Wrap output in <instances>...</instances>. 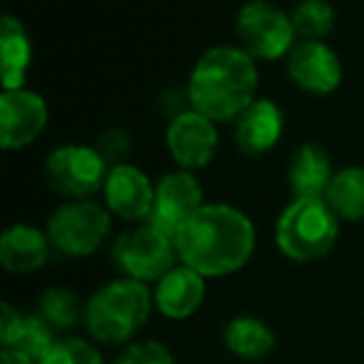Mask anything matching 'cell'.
<instances>
[{
    "label": "cell",
    "instance_id": "9a60e30c",
    "mask_svg": "<svg viewBox=\"0 0 364 364\" xmlns=\"http://www.w3.org/2000/svg\"><path fill=\"white\" fill-rule=\"evenodd\" d=\"M155 309L167 319H188L205 302V277L188 264H175L152 292Z\"/></svg>",
    "mask_w": 364,
    "mask_h": 364
},
{
    "label": "cell",
    "instance_id": "d4e9b609",
    "mask_svg": "<svg viewBox=\"0 0 364 364\" xmlns=\"http://www.w3.org/2000/svg\"><path fill=\"white\" fill-rule=\"evenodd\" d=\"M112 364H175L170 349L162 342H132L112 359Z\"/></svg>",
    "mask_w": 364,
    "mask_h": 364
},
{
    "label": "cell",
    "instance_id": "484cf974",
    "mask_svg": "<svg viewBox=\"0 0 364 364\" xmlns=\"http://www.w3.org/2000/svg\"><path fill=\"white\" fill-rule=\"evenodd\" d=\"M23 317H26V314L18 312L13 304H8V302L3 304V317H0V344H3V347L11 342V337L16 334V329L21 327Z\"/></svg>",
    "mask_w": 364,
    "mask_h": 364
},
{
    "label": "cell",
    "instance_id": "ffe728a7",
    "mask_svg": "<svg viewBox=\"0 0 364 364\" xmlns=\"http://www.w3.org/2000/svg\"><path fill=\"white\" fill-rule=\"evenodd\" d=\"M324 203L347 223L364 220V167H344L334 172Z\"/></svg>",
    "mask_w": 364,
    "mask_h": 364
},
{
    "label": "cell",
    "instance_id": "5b68a950",
    "mask_svg": "<svg viewBox=\"0 0 364 364\" xmlns=\"http://www.w3.org/2000/svg\"><path fill=\"white\" fill-rule=\"evenodd\" d=\"M237 38L240 48L255 60H277L289 55L297 46L292 18L282 8L272 6L267 0H250L237 13Z\"/></svg>",
    "mask_w": 364,
    "mask_h": 364
},
{
    "label": "cell",
    "instance_id": "2e32d148",
    "mask_svg": "<svg viewBox=\"0 0 364 364\" xmlns=\"http://www.w3.org/2000/svg\"><path fill=\"white\" fill-rule=\"evenodd\" d=\"M334 177L327 150L314 142L297 147L289 162V193L294 200H324Z\"/></svg>",
    "mask_w": 364,
    "mask_h": 364
},
{
    "label": "cell",
    "instance_id": "ba28073f",
    "mask_svg": "<svg viewBox=\"0 0 364 364\" xmlns=\"http://www.w3.org/2000/svg\"><path fill=\"white\" fill-rule=\"evenodd\" d=\"M110 175L105 155L90 145H63L48 155L46 177L58 195L70 200H87L105 188Z\"/></svg>",
    "mask_w": 364,
    "mask_h": 364
},
{
    "label": "cell",
    "instance_id": "9c48e42d",
    "mask_svg": "<svg viewBox=\"0 0 364 364\" xmlns=\"http://www.w3.org/2000/svg\"><path fill=\"white\" fill-rule=\"evenodd\" d=\"M203 185L190 170L167 172L155 185V205L147 218V225L162 235L177 240L182 228L203 208Z\"/></svg>",
    "mask_w": 364,
    "mask_h": 364
},
{
    "label": "cell",
    "instance_id": "44dd1931",
    "mask_svg": "<svg viewBox=\"0 0 364 364\" xmlns=\"http://www.w3.org/2000/svg\"><path fill=\"white\" fill-rule=\"evenodd\" d=\"M289 18L299 41H324L334 31V8L327 0H302Z\"/></svg>",
    "mask_w": 364,
    "mask_h": 364
},
{
    "label": "cell",
    "instance_id": "52a82bcc",
    "mask_svg": "<svg viewBox=\"0 0 364 364\" xmlns=\"http://www.w3.org/2000/svg\"><path fill=\"white\" fill-rule=\"evenodd\" d=\"M110 232V213L92 200H68L48 220V237L68 257H87Z\"/></svg>",
    "mask_w": 364,
    "mask_h": 364
},
{
    "label": "cell",
    "instance_id": "5bb4252c",
    "mask_svg": "<svg viewBox=\"0 0 364 364\" xmlns=\"http://www.w3.org/2000/svg\"><path fill=\"white\" fill-rule=\"evenodd\" d=\"M282 130L284 117L277 102L267 100V97H255L235 117V145L247 157L264 155L279 142Z\"/></svg>",
    "mask_w": 364,
    "mask_h": 364
},
{
    "label": "cell",
    "instance_id": "d6986e66",
    "mask_svg": "<svg viewBox=\"0 0 364 364\" xmlns=\"http://www.w3.org/2000/svg\"><path fill=\"white\" fill-rule=\"evenodd\" d=\"M225 347L235 354V357L245 359V362H257V359H264L277 344V337L274 332L257 317H250V314H242V317H235L228 322L225 327Z\"/></svg>",
    "mask_w": 364,
    "mask_h": 364
},
{
    "label": "cell",
    "instance_id": "30bf717a",
    "mask_svg": "<svg viewBox=\"0 0 364 364\" xmlns=\"http://www.w3.org/2000/svg\"><path fill=\"white\" fill-rule=\"evenodd\" d=\"M218 127L198 110L177 112L167 125V150L182 170H200L218 155Z\"/></svg>",
    "mask_w": 364,
    "mask_h": 364
},
{
    "label": "cell",
    "instance_id": "4316f807",
    "mask_svg": "<svg viewBox=\"0 0 364 364\" xmlns=\"http://www.w3.org/2000/svg\"><path fill=\"white\" fill-rule=\"evenodd\" d=\"M0 364H41L38 359L28 357L26 352H18V349L3 347V354H0Z\"/></svg>",
    "mask_w": 364,
    "mask_h": 364
},
{
    "label": "cell",
    "instance_id": "3957f363",
    "mask_svg": "<svg viewBox=\"0 0 364 364\" xmlns=\"http://www.w3.org/2000/svg\"><path fill=\"white\" fill-rule=\"evenodd\" d=\"M152 307V292L145 282L122 277L100 287L85 304V327L95 342L125 344L147 322Z\"/></svg>",
    "mask_w": 364,
    "mask_h": 364
},
{
    "label": "cell",
    "instance_id": "4fadbf2b",
    "mask_svg": "<svg viewBox=\"0 0 364 364\" xmlns=\"http://www.w3.org/2000/svg\"><path fill=\"white\" fill-rule=\"evenodd\" d=\"M110 213L130 223H147L155 205V185L135 165H115L102 188Z\"/></svg>",
    "mask_w": 364,
    "mask_h": 364
},
{
    "label": "cell",
    "instance_id": "7402d4cb",
    "mask_svg": "<svg viewBox=\"0 0 364 364\" xmlns=\"http://www.w3.org/2000/svg\"><path fill=\"white\" fill-rule=\"evenodd\" d=\"M41 317L55 329H73L80 317H85V309L80 307L75 292L65 287H50L41 297Z\"/></svg>",
    "mask_w": 364,
    "mask_h": 364
},
{
    "label": "cell",
    "instance_id": "6da1fadb",
    "mask_svg": "<svg viewBox=\"0 0 364 364\" xmlns=\"http://www.w3.org/2000/svg\"><path fill=\"white\" fill-rule=\"evenodd\" d=\"M180 262L205 279L242 269L255 252V225L232 205H203L175 240Z\"/></svg>",
    "mask_w": 364,
    "mask_h": 364
},
{
    "label": "cell",
    "instance_id": "7a4b0ae2",
    "mask_svg": "<svg viewBox=\"0 0 364 364\" xmlns=\"http://www.w3.org/2000/svg\"><path fill=\"white\" fill-rule=\"evenodd\" d=\"M242 48L220 46L208 50L188 80V102L213 122H235V117L257 97V65Z\"/></svg>",
    "mask_w": 364,
    "mask_h": 364
},
{
    "label": "cell",
    "instance_id": "8fae6325",
    "mask_svg": "<svg viewBox=\"0 0 364 364\" xmlns=\"http://www.w3.org/2000/svg\"><path fill=\"white\" fill-rule=\"evenodd\" d=\"M48 125V105L33 90H3L0 95V145L21 150L31 145Z\"/></svg>",
    "mask_w": 364,
    "mask_h": 364
},
{
    "label": "cell",
    "instance_id": "ac0fdd59",
    "mask_svg": "<svg viewBox=\"0 0 364 364\" xmlns=\"http://www.w3.org/2000/svg\"><path fill=\"white\" fill-rule=\"evenodd\" d=\"M33 48L26 36V28L18 18H3L0 31V80L3 90H21L26 82V73L31 65Z\"/></svg>",
    "mask_w": 364,
    "mask_h": 364
},
{
    "label": "cell",
    "instance_id": "603a6c76",
    "mask_svg": "<svg viewBox=\"0 0 364 364\" xmlns=\"http://www.w3.org/2000/svg\"><path fill=\"white\" fill-rule=\"evenodd\" d=\"M55 342H58L55 327H50L41 314H36V317H23L21 327L16 329V334H13L6 347L26 352L28 357L41 362V359L55 347Z\"/></svg>",
    "mask_w": 364,
    "mask_h": 364
},
{
    "label": "cell",
    "instance_id": "e0dca14e",
    "mask_svg": "<svg viewBox=\"0 0 364 364\" xmlns=\"http://www.w3.org/2000/svg\"><path fill=\"white\" fill-rule=\"evenodd\" d=\"M50 237L33 225H13L0 237V262L13 274L38 272L48 262Z\"/></svg>",
    "mask_w": 364,
    "mask_h": 364
},
{
    "label": "cell",
    "instance_id": "277c9868",
    "mask_svg": "<svg viewBox=\"0 0 364 364\" xmlns=\"http://www.w3.org/2000/svg\"><path fill=\"white\" fill-rule=\"evenodd\" d=\"M339 218L324 200H292L274 225V242L292 262H314L332 252Z\"/></svg>",
    "mask_w": 364,
    "mask_h": 364
},
{
    "label": "cell",
    "instance_id": "7c38bea8",
    "mask_svg": "<svg viewBox=\"0 0 364 364\" xmlns=\"http://www.w3.org/2000/svg\"><path fill=\"white\" fill-rule=\"evenodd\" d=\"M292 82L312 95H329L342 82V63L322 41H299L287 58Z\"/></svg>",
    "mask_w": 364,
    "mask_h": 364
},
{
    "label": "cell",
    "instance_id": "8992f818",
    "mask_svg": "<svg viewBox=\"0 0 364 364\" xmlns=\"http://www.w3.org/2000/svg\"><path fill=\"white\" fill-rule=\"evenodd\" d=\"M112 259L125 277L147 284L165 277L175 267L180 255H177L175 240L145 223L135 230H127L115 240Z\"/></svg>",
    "mask_w": 364,
    "mask_h": 364
},
{
    "label": "cell",
    "instance_id": "cb8c5ba5",
    "mask_svg": "<svg viewBox=\"0 0 364 364\" xmlns=\"http://www.w3.org/2000/svg\"><path fill=\"white\" fill-rule=\"evenodd\" d=\"M41 364H105L100 349L80 337L58 339L55 347L41 359Z\"/></svg>",
    "mask_w": 364,
    "mask_h": 364
}]
</instances>
